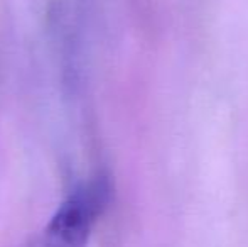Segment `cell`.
Here are the masks:
<instances>
[{"label":"cell","mask_w":248,"mask_h":247,"mask_svg":"<svg viewBox=\"0 0 248 247\" xmlns=\"http://www.w3.org/2000/svg\"><path fill=\"white\" fill-rule=\"evenodd\" d=\"M110 198L108 176H93L69 191L41 234L24 247H86Z\"/></svg>","instance_id":"cell-1"}]
</instances>
